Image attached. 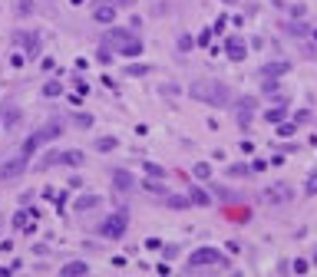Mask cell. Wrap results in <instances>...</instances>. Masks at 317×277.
I'll list each match as a JSON object with an SVG mask.
<instances>
[{"label": "cell", "mask_w": 317, "mask_h": 277, "mask_svg": "<svg viewBox=\"0 0 317 277\" xmlns=\"http://www.w3.org/2000/svg\"><path fill=\"white\" fill-rule=\"evenodd\" d=\"M126 73H129V76H145V73H149V66H129Z\"/></svg>", "instance_id": "cell-30"}, {"label": "cell", "mask_w": 317, "mask_h": 277, "mask_svg": "<svg viewBox=\"0 0 317 277\" xmlns=\"http://www.w3.org/2000/svg\"><path fill=\"white\" fill-rule=\"evenodd\" d=\"M228 175H231V178H238V175H248V168H245V165H231V168H228Z\"/></svg>", "instance_id": "cell-29"}, {"label": "cell", "mask_w": 317, "mask_h": 277, "mask_svg": "<svg viewBox=\"0 0 317 277\" xmlns=\"http://www.w3.org/2000/svg\"><path fill=\"white\" fill-rule=\"evenodd\" d=\"M188 201H192V205H198V208H208V205H211L208 191H202L198 185H188Z\"/></svg>", "instance_id": "cell-13"}, {"label": "cell", "mask_w": 317, "mask_h": 277, "mask_svg": "<svg viewBox=\"0 0 317 277\" xmlns=\"http://www.w3.org/2000/svg\"><path fill=\"white\" fill-rule=\"evenodd\" d=\"M93 20L96 23H112L116 20V3H96V7H93Z\"/></svg>", "instance_id": "cell-10"}, {"label": "cell", "mask_w": 317, "mask_h": 277, "mask_svg": "<svg viewBox=\"0 0 317 277\" xmlns=\"http://www.w3.org/2000/svg\"><path fill=\"white\" fill-rule=\"evenodd\" d=\"M228 264L231 261L225 251H218V247H198V251L188 254L185 271H192V274H198V271H228Z\"/></svg>", "instance_id": "cell-2"}, {"label": "cell", "mask_w": 317, "mask_h": 277, "mask_svg": "<svg viewBox=\"0 0 317 277\" xmlns=\"http://www.w3.org/2000/svg\"><path fill=\"white\" fill-rule=\"evenodd\" d=\"M297 125H291V122H281V129H278V135H294Z\"/></svg>", "instance_id": "cell-27"}, {"label": "cell", "mask_w": 317, "mask_h": 277, "mask_svg": "<svg viewBox=\"0 0 317 277\" xmlns=\"http://www.w3.org/2000/svg\"><path fill=\"white\" fill-rule=\"evenodd\" d=\"M225 3H238V0H225Z\"/></svg>", "instance_id": "cell-34"}, {"label": "cell", "mask_w": 317, "mask_h": 277, "mask_svg": "<svg viewBox=\"0 0 317 277\" xmlns=\"http://www.w3.org/2000/svg\"><path fill=\"white\" fill-rule=\"evenodd\" d=\"M192 46H195L192 36H178V50H192Z\"/></svg>", "instance_id": "cell-28"}, {"label": "cell", "mask_w": 317, "mask_h": 277, "mask_svg": "<svg viewBox=\"0 0 317 277\" xmlns=\"http://www.w3.org/2000/svg\"><path fill=\"white\" fill-rule=\"evenodd\" d=\"M228 218H231V221H248V218H251V211H248V208H231Z\"/></svg>", "instance_id": "cell-21"}, {"label": "cell", "mask_w": 317, "mask_h": 277, "mask_svg": "<svg viewBox=\"0 0 317 277\" xmlns=\"http://www.w3.org/2000/svg\"><path fill=\"white\" fill-rule=\"evenodd\" d=\"M294 198V185H287V182H274L264 188V201L268 205H287V201Z\"/></svg>", "instance_id": "cell-5"}, {"label": "cell", "mask_w": 317, "mask_h": 277, "mask_svg": "<svg viewBox=\"0 0 317 277\" xmlns=\"http://www.w3.org/2000/svg\"><path fill=\"white\" fill-rule=\"evenodd\" d=\"M145 172L152 178H165V172H162V165H155V162H145Z\"/></svg>", "instance_id": "cell-25"}, {"label": "cell", "mask_w": 317, "mask_h": 277, "mask_svg": "<svg viewBox=\"0 0 317 277\" xmlns=\"http://www.w3.org/2000/svg\"><path fill=\"white\" fill-rule=\"evenodd\" d=\"M76 125L79 129H89V125H93V116H76Z\"/></svg>", "instance_id": "cell-31"}, {"label": "cell", "mask_w": 317, "mask_h": 277, "mask_svg": "<svg viewBox=\"0 0 317 277\" xmlns=\"http://www.w3.org/2000/svg\"><path fill=\"white\" fill-rule=\"evenodd\" d=\"M287 69H291L287 63H268V66L261 69V76L264 79H274V76H281V73H287Z\"/></svg>", "instance_id": "cell-15"}, {"label": "cell", "mask_w": 317, "mask_h": 277, "mask_svg": "<svg viewBox=\"0 0 317 277\" xmlns=\"http://www.w3.org/2000/svg\"><path fill=\"white\" fill-rule=\"evenodd\" d=\"M0 122H3V125H17V122H20V109H13V106H10V109L0 116Z\"/></svg>", "instance_id": "cell-17"}, {"label": "cell", "mask_w": 317, "mask_h": 277, "mask_svg": "<svg viewBox=\"0 0 317 277\" xmlns=\"http://www.w3.org/2000/svg\"><path fill=\"white\" fill-rule=\"evenodd\" d=\"M13 40H17L20 46H27V53H30V56L40 53V36H36V33H17Z\"/></svg>", "instance_id": "cell-11"}, {"label": "cell", "mask_w": 317, "mask_h": 277, "mask_svg": "<svg viewBox=\"0 0 317 277\" xmlns=\"http://www.w3.org/2000/svg\"><path fill=\"white\" fill-rule=\"evenodd\" d=\"M304 191H307V195H317V168L311 172V175H307V185H304Z\"/></svg>", "instance_id": "cell-23"}, {"label": "cell", "mask_w": 317, "mask_h": 277, "mask_svg": "<svg viewBox=\"0 0 317 277\" xmlns=\"http://www.w3.org/2000/svg\"><path fill=\"white\" fill-rule=\"evenodd\" d=\"M60 92H63L60 83H46V86H43V96H60Z\"/></svg>", "instance_id": "cell-26"}, {"label": "cell", "mask_w": 317, "mask_h": 277, "mask_svg": "<svg viewBox=\"0 0 317 277\" xmlns=\"http://www.w3.org/2000/svg\"><path fill=\"white\" fill-rule=\"evenodd\" d=\"M99 205H103V198H99V195H86V198L76 201V211H89V208H99Z\"/></svg>", "instance_id": "cell-16"}, {"label": "cell", "mask_w": 317, "mask_h": 277, "mask_svg": "<svg viewBox=\"0 0 317 277\" xmlns=\"http://www.w3.org/2000/svg\"><path fill=\"white\" fill-rule=\"evenodd\" d=\"M23 172H27V155H13L0 165V182H13V178H20Z\"/></svg>", "instance_id": "cell-6"}, {"label": "cell", "mask_w": 317, "mask_h": 277, "mask_svg": "<svg viewBox=\"0 0 317 277\" xmlns=\"http://www.w3.org/2000/svg\"><path fill=\"white\" fill-rule=\"evenodd\" d=\"M192 172H195V178H208V175H211V165H208V162H198Z\"/></svg>", "instance_id": "cell-24"}, {"label": "cell", "mask_w": 317, "mask_h": 277, "mask_svg": "<svg viewBox=\"0 0 317 277\" xmlns=\"http://www.w3.org/2000/svg\"><path fill=\"white\" fill-rule=\"evenodd\" d=\"M165 201H169L172 208H185V205H188V198H172V195H169V198H165Z\"/></svg>", "instance_id": "cell-32"}, {"label": "cell", "mask_w": 317, "mask_h": 277, "mask_svg": "<svg viewBox=\"0 0 317 277\" xmlns=\"http://www.w3.org/2000/svg\"><path fill=\"white\" fill-rule=\"evenodd\" d=\"M63 165L79 168V165H83V152H63Z\"/></svg>", "instance_id": "cell-20"}, {"label": "cell", "mask_w": 317, "mask_h": 277, "mask_svg": "<svg viewBox=\"0 0 317 277\" xmlns=\"http://www.w3.org/2000/svg\"><path fill=\"white\" fill-rule=\"evenodd\" d=\"M132 0H116V7H129Z\"/></svg>", "instance_id": "cell-33"}, {"label": "cell", "mask_w": 317, "mask_h": 277, "mask_svg": "<svg viewBox=\"0 0 317 277\" xmlns=\"http://www.w3.org/2000/svg\"><path fill=\"white\" fill-rule=\"evenodd\" d=\"M254 106H258L254 96H241V99H238V122H241V125H248V122H251Z\"/></svg>", "instance_id": "cell-9"}, {"label": "cell", "mask_w": 317, "mask_h": 277, "mask_svg": "<svg viewBox=\"0 0 317 277\" xmlns=\"http://www.w3.org/2000/svg\"><path fill=\"white\" fill-rule=\"evenodd\" d=\"M284 116H287L284 106H278V109H268V112H264V119H268V122H284Z\"/></svg>", "instance_id": "cell-19"}, {"label": "cell", "mask_w": 317, "mask_h": 277, "mask_svg": "<svg viewBox=\"0 0 317 277\" xmlns=\"http://www.w3.org/2000/svg\"><path fill=\"white\" fill-rule=\"evenodd\" d=\"M106 46H109L112 53H122V56H139V53H142V40L136 36V30H126V27L109 30Z\"/></svg>", "instance_id": "cell-3"}, {"label": "cell", "mask_w": 317, "mask_h": 277, "mask_svg": "<svg viewBox=\"0 0 317 277\" xmlns=\"http://www.w3.org/2000/svg\"><path fill=\"white\" fill-rule=\"evenodd\" d=\"M188 96L198 102H208V106H225L231 99L228 86L221 83V79H195L192 86H188Z\"/></svg>", "instance_id": "cell-1"}, {"label": "cell", "mask_w": 317, "mask_h": 277, "mask_svg": "<svg viewBox=\"0 0 317 277\" xmlns=\"http://www.w3.org/2000/svg\"><path fill=\"white\" fill-rule=\"evenodd\" d=\"M50 165H63V152H50V155H46L36 168H50Z\"/></svg>", "instance_id": "cell-18"}, {"label": "cell", "mask_w": 317, "mask_h": 277, "mask_svg": "<svg viewBox=\"0 0 317 277\" xmlns=\"http://www.w3.org/2000/svg\"><path fill=\"white\" fill-rule=\"evenodd\" d=\"M56 135H63V122H60V119H50L43 129H40V132H33V139H36V145H40V142H50V139H56Z\"/></svg>", "instance_id": "cell-8"}, {"label": "cell", "mask_w": 317, "mask_h": 277, "mask_svg": "<svg viewBox=\"0 0 317 277\" xmlns=\"http://www.w3.org/2000/svg\"><path fill=\"white\" fill-rule=\"evenodd\" d=\"M225 53H228V60L241 63V60L248 56V43H245L241 36H228V40H225Z\"/></svg>", "instance_id": "cell-7"}, {"label": "cell", "mask_w": 317, "mask_h": 277, "mask_svg": "<svg viewBox=\"0 0 317 277\" xmlns=\"http://www.w3.org/2000/svg\"><path fill=\"white\" fill-rule=\"evenodd\" d=\"M60 274H66V277H79V274H89V267L83 264V261H70V264L60 267Z\"/></svg>", "instance_id": "cell-14"}, {"label": "cell", "mask_w": 317, "mask_h": 277, "mask_svg": "<svg viewBox=\"0 0 317 277\" xmlns=\"http://www.w3.org/2000/svg\"><path fill=\"white\" fill-rule=\"evenodd\" d=\"M96 149L99 152H112V149H116V139H112V135L109 139H96Z\"/></svg>", "instance_id": "cell-22"}, {"label": "cell", "mask_w": 317, "mask_h": 277, "mask_svg": "<svg viewBox=\"0 0 317 277\" xmlns=\"http://www.w3.org/2000/svg\"><path fill=\"white\" fill-rule=\"evenodd\" d=\"M112 182H116V188H119V191H129L132 185H136V178H132L126 168H116V172H112Z\"/></svg>", "instance_id": "cell-12"}, {"label": "cell", "mask_w": 317, "mask_h": 277, "mask_svg": "<svg viewBox=\"0 0 317 277\" xmlns=\"http://www.w3.org/2000/svg\"><path fill=\"white\" fill-rule=\"evenodd\" d=\"M126 228H129V215H126V211H112L109 218L99 224V234L109 238V241H119L122 234H126Z\"/></svg>", "instance_id": "cell-4"}]
</instances>
